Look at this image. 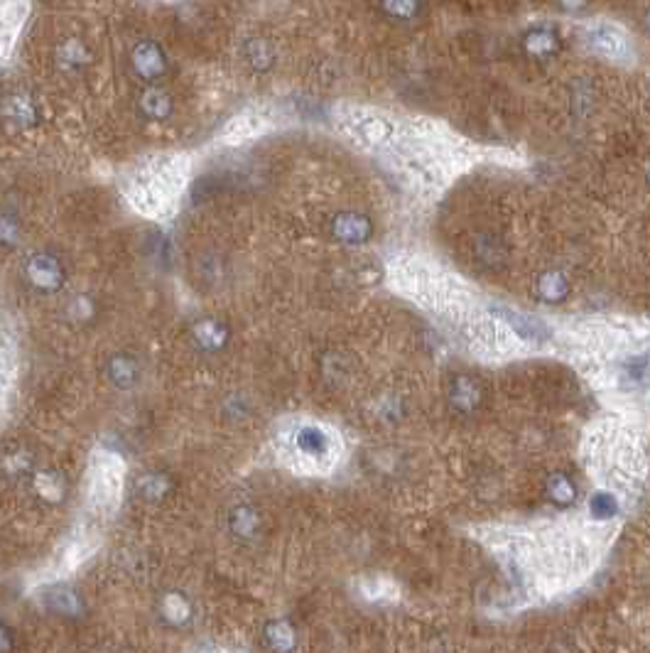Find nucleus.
I'll use <instances>...</instances> for the list:
<instances>
[{"mask_svg":"<svg viewBox=\"0 0 650 653\" xmlns=\"http://www.w3.org/2000/svg\"><path fill=\"white\" fill-rule=\"evenodd\" d=\"M128 67L145 84H155L170 72V59L163 45L157 39H138L133 47L128 49Z\"/></svg>","mask_w":650,"mask_h":653,"instance_id":"obj_1","label":"nucleus"},{"mask_svg":"<svg viewBox=\"0 0 650 653\" xmlns=\"http://www.w3.org/2000/svg\"><path fill=\"white\" fill-rule=\"evenodd\" d=\"M91 49L84 39L64 38L55 47V64L67 77H81L91 67Z\"/></svg>","mask_w":650,"mask_h":653,"instance_id":"obj_2","label":"nucleus"},{"mask_svg":"<svg viewBox=\"0 0 650 653\" xmlns=\"http://www.w3.org/2000/svg\"><path fill=\"white\" fill-rule=\"evenodd\" d=\"M30 278L39 288H57L62 280V270H59L57 260L47 259V256H38L30 263Z\"/></svg>","mask_w":650,"mask_h":653,"instance_id":"obj_6","label":"nucleus"},{"mask_svg":"<svg viewBox=\"0 0 650 653\" xmlns=\"http://www.w3.org/2000/svg\"><path fill=\"white\" fill-rule=\"evenodd\" d=\"M246 62L253 69H268L273 64V49L266 39H250L246 42Z\"/></svg>","mask_w":650,"mask_h":653,"instance_id":"obj_7","label":"nucleus"},{"mask_svg":"<svg viewBox=\"0 0 650 653\" xmlns=\"http://www.w3.org/2000/svg\"><path fill=\"white\" fill-rule=\"evenodd\" d=\"M589 45L596 52L606 55V57H629V42L623 38V32L616 28H609V25H599V28L589 30Z\"/></svg>","mask_w":650,"mask_h":653,"instance_id":"obj_4","label":"nucleus"},{"mask_svg":"<svg viewBox=\"0 0 650 653\" xmlns=\"http://www.w3.org/2000/svg\"><path fill=\"white\" fill-rule=\"evenodd\" d=\"M173 97L165 91L163 87H150L145 89L143 97H140V111H143L150 121H165V118H170L173 115Z\"/></svg>","mask_w":650,"mask_h":653,"instance_id":"obj_5","label":"nucleus"},{"mask_svg":"<svg viewBox=\"0 0 650 653\" xmlns=\"http://www.w3.org/2000/svg\"><path fill=\"white\" fill-rule=\"evenodd\" d=\"M0 118L13 128H25V125L35 123L38 108L32 104V98L25 94H8L0 101Z\"/></svg>","mask_w":650,"mask_h":653,"instance_id":"obj_3","label":"nucleus"}]
</instances>
